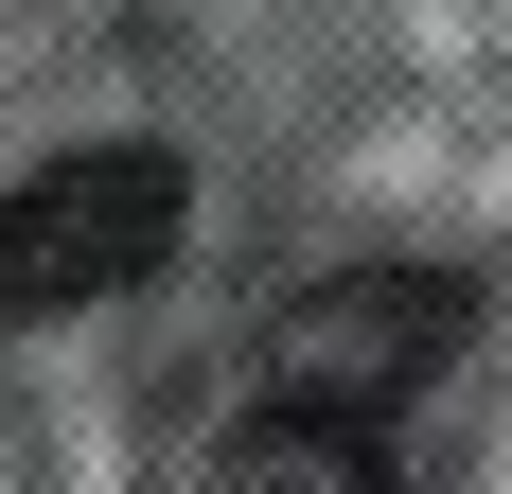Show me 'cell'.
I'll return each mask as SVG.
<instances>
[{
    "label": "cell",
    "instance_id": "obj_1",
    "mask_svg": "<svg viewBox=\"0 0 512 494\" xmlns=\"http://www.w3.org/2000/svg\"><path fill=\"white\" fill-rule=\"evenodd\" d=\"M177 230H195V177L159 142H71V159H36V177H0V336L159 283Z\"/></svg>",
    "mask_w": 512,
    "mask_h": 494
},
{
    "label": "cell",
    "instance_id": "obj_2",
    "mask_svg": "<svg viewBox=\"0 0 512 494\" xmlns=\"http://www.w3.org/2000/svg\"><path fill=\"white\" fill-rule=\"evenodd\" d=\"M212 494H407V477H389V424H371V406L283 389L248 442H230V477H212Z\"/></svg>",
    "mask_w": 512,
    "mask_h": 494
}]
</instances>
